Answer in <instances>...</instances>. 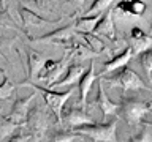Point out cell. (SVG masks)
<instances>
[{"mask_svg":"<svg viewBox=\"0 0 152 142\" xmlns=\"http://www.w3.org/2000/svg\"><path fill=\"white\" fill-rule=\"evenodd\" d=\"M0 101H2V99H0ZM0 111H2V104H0ZM0 115H3V114H2V112H0Z\"/></svg>","mask_w":152,"mask_h":142,"instance_id":"4316f807","label":"cell"},{"mask_svg":"<svg viewBox=\"0 0 152 142\" xmlns=\"http://www.w3.org/2000/svg\"><path fill=\"white\" fill-rule=\"evenodd\" d=\"M142 123H146V125H151V126H152V122H142ZM142 123H141V125H142Z\"/></svg>","mask_w":152,"mask_h":142,"instance_id":"484cf974","label":"cell"},{"mask_svg":"<svg viewBox=\"0 0 152 142\" xmlns=\"http://www.w3.org/2000/svg\"><path fill=\"white\" fill-rule=\"evenodd\" d=\"M2 73H3V79L0 82V99L7 101V99H11L16 95V84L8 78V74L3 70H2Z\"/></svg>","mask_w":152,"mask_h":142,"instance_id":"ac0fdd59","label":"cell"},{"mask_svg":"<svg viewBox=\"0 0 152 142\" xmlns=\"http://www.w3.org/2000/svg\"><path fill=\"white\" fill-rule=\"evenodd\" d=\"M151 112L149 103L141 101L136 98H124L119 103V111L117 115L124 118L125 123H128L130 126H136L146 118V115Z\"/></svg>","mask_w":152,"mask_h":142,"instance_id":"3957f363","label":"cell"},{"mask_svg":"<svg viewBox=\"0 0 152 142\" xmlns=\"http://www.w3.org/2000/svg\"><path fill=\"white\" fill-rule=\"evenodd\" d=\"M0 27H5V28H13V30H16L19 33H22V35H28L27 30L24 28L22 25H19V24L14 21V17L11 16V13L8 11L7 8H0Z\"/></svg>","mask_w":152,"mask_h":142,"instance_id":"e0dca14e","label":"cell"},{"mask_svg":"<svg viewBox=\"0 0 152 142\" xmlns=\"http://www.w3.org/2000/svg\"><path fill=\"white\" fill-rule=\"evenodd\" d=\"M83 71H84V66L81 65L79 62H78V63H76L75 60L70 62V63L65 66V71L49 85V87L56 88V87H64V85H70V87H73V85H76V82H78V79H79V76H81Z\"/></svg>","mask_w":152,"mask_h":142,"instance_id":"30bf717a","label":"cell"},{"mask_svg":"<svg viewBox=\"0 0 152 142\" xmlns=\"http://www.w3.org/2000/svg\"><path fill=\"white\" fill-rule=\"evenodd\" d=\"M149 106H151V107H152V101H151V103H149Z\"/></svg>","mask_w":152,"mask_h":142,"instance_id":"83f0119b","label":"cell"},{"mask_svg":"<svg viewBox=\"0 0 152 142\" xmlns=\"http://www.w3.org/2000/svg\"><path fill=\"white\" fill-rule=\"evenodd\" d=\"M100 78V76L95 73V70H94V60L90 59L89 62V68H84V71L81 73L79 76V79H78V82H76V85H78V95H79V99L81 101H86V96H87V93H89V90L92 88V85L94 82Z\"/></svg>","mask_w":152,"mask_h":142,"instance_id":"8fae6325","label":"cell"},{"mask_svg":"<svg viewBox=\"0 0 152 142\" xmlns=\"http://www.w3.org/2000/svg\"><path fill=\"white\" fill-rule=\"evenodd\" d=\"M147 5L142 0H122L117 3V7L114 8V11L117 13H125L130 16H142L146 13Z\"/></svg>","mask_w":152,"mask_h":142,"instance_id":"5bb4252c","label":"cell"},{"mask_svg":"<svg viewBox=\"0 0 152 142\" xmlns=\"http://www.w3.org/2000/svg\"><path fill=\"white\" fill-rule=\"evenodd\" d=\"M70 60H73V52L71 51H65V54L62 55V59H59V60L45 59L41 66H40V70L35 73V78L38 80H45L48 85H51L62 73H64L65 66L70 63Z\"/></svg>","mask_w":152,"mask_h":142,"instance_id":"8992f818","label":"cell"},{"mask_svg":"<svg viewBox=\"0 0 152 142\" xmlns=\"http://www.w3.org/2000/svg\"><path fill=\"white\" fill-rule=\"evenodd\" d=\"M92 32L95 35H103L106 36L108 40H111L114 43L119 41L117 38V33H116V25H114V14H113V9H104L102 13V16L97 19V22H95V25L92 28Z\"/></svg>","mask_w":152,"mask_h":142,"instance_id":"9c48e42d","label":"cell"},{"mask_svg":"<svg viewBox=\"0 0 152 142\" xmlns=\"http://www.w3.org/2000/svg\"><path fill=\"white\" fill-rule=\"evenodd\" d=\"M100 16H102V13H89V14H84L81 17H76L73 21L76 32H92L95 22H97V19Z\"/></svg>","mask_w":152,"mask_h":142,"instance_id":"2e32d148","label":"cell"},{"mask_svg":"<svg viewBox=\"0 0 152 142\" xmlns=\"http://www.w3.org/2000/svg\"><path fill=\"white\" fill-rule=\"evenodd\" d=\"M16 85H27V87H33V88L40 90L41 95H43V101H45V104L51 109L52 112L56 114L57 117H59V114H60L62 104L65 103V99L70 96V93H71V92H73V87H68L66 90H54L52 87L46 88V87H43V85L35 84L32 79H30V80L22 79L21 82H18ZM59 120H60V118H59Z\"/></svg>","mask_w":152,"mask_h":142,"instance_id":"277c9868","label":"cell"},{"mask_svg":"<svg viewBox=\"0 0 152 142\" xmlns=\"http://www.w3.org/2000/svg\"><path fill=\"white\" fill-rule=\"evenodd\" d=\"M5 7V0H0V8H3Z\"/></svg>","mask_w":152,"mask_h":142,"instance_id":"d4e9b609","label":"cell"},{"mask_svg":"<svg viewBox=\"0 0 152 142\" xmlns=\"http://www.w3.org/2000/svg\"><path fill=\"white\" fill-rule=\"evenodd\" d=\"M73 131L84 133L92 142H116L117 139V117L109 118L108 122H90L73 126Z\"/></svg>","mask_w":152,"mask_h":142,"instance_id":"7a4b0ae2","label":"cell"},{"mask_svg":"<svg viewBox=\"0 0 152 142\" xmlns=\"http://www.w3.org/2000/svg\"><path fill=\"white\" fill-rule=\"evenodd\" d=\"M14 96H16V98H14V101L11 104L10 112L2 115V120L5 123H8L11 128L26 123V117H27L28 107H30V103L33 101V98H35V92L32 90V92H28L27 95L16 93Z\"/></svg>","mask_w":152,"mask_h":142,"instance_id":"5b68a950","label":"cell"},{"mask_svg":"<svg viewBox=\"0 0 152 142\" xmlns=\"http://www.w3.org/2000/svg\"><path fill=\"white\" fill-rule=\"evenodd\" d=\"M14 40H16V35H2V33H0V55H2L3 60H7V62H10L8 49L14 43Z\"/></svg>","mask_w":152,"mask_h":142,"instance_id":"44dd1931","label":"cell"},{"mask_svg":"<svg viewBox=\"0 0 152 142\" xmlns=\"http://www.w3.org/2000/svg\"><path fill=\"white\" fill-rule=\"evenodd\" d=\"M66 3L73 5L76 8H83V5L86 3V0H66Z\"/></svg>","mask_w":152,"mask_h":142,"instance_id":"cb8c5ba5","label":"cell"},{"mask_svg":"<svg viewBox=\"0 0 152 142\" xmlns=\"http://www.w3.org/2000/svg\"><path fill=\"white\" fill-rule=\"evenodd\" d=\"M78 35H81V40L87 44L89 51L92 54H102V52L106 51V46L102 41V38L95 35L94 32H78Z\"/></svg>","mask_w":152,"mask_h":142,"instance_id":"9a60e30c","label":"cell"},{"mask_svg":"<svg viewBox=\"0 0 152 142\" xmlns=\"http://www.w3.org/2000/svg\"><path fill=\"white\" fill-rule=\"evenodd\" d=\"M100 79H102L103 82L109 84L111 87H119L124 93L125 92H136V90H140V88L149 90V87L146 85L144 80H142L132 68H127L125 65L111 71V73L102 74Z\"/></svg>","mask_w":152,"mask_h":142,"instance_id":"6da1fadb","label":"cell"},{"mask_svg":"<svg viewBox=\"0 0 152 142\" xmlns=\"http://www.w3.org/2000/svg\"><path fill=\"white\" fill-rule=\"evenodd\" d=\"M142 130L140 131V133H136L135 136H132L130 139V142H149L151 141V137H149V131H147V125L146 123H142Z\"/></svg>","mask_w":152,"mask_h":142,"instance_id":"603a6c76","label":"cell"},{"mask_svg":"<svg viewBox=\"0 0 152 142\" xmlns=\"http://www.w3.org/2000/svg\"><path fill=\"white\" fill-rule=\"evenodd\" d=\"M130 47L133 51V55H138L140 52L152 47V36L146 35L140 27H133L130 30Z\"/></svg>","mask_w":152,"mask_h":142,"instance_id":"4fadbf2b","label":"cell"},{"mask_svg":"<svg viewBox=\"0 0 152 142\" xmlns=\"http://www.w3.org/2000/svg\"><path fill=\"white\" fill-rule=\"evenodd\" d=\"M16 54L19 55V59H21L22 65H24V71H27V76L24 79H26V80L33 79V78H35V73L40 70L43 60H45V54H43V52H38L35 49H32V47H28V46H26V49H24L26 59H24L22 52L19 49H16Z\"/></svg>","mask_w":152,"mask_h":142,"instance_id":"52a82bcc","label":"cell"},{"mask_svg":"<svg viewBox=\"0 0 152 142\" xmlns=\"http://www.w3.org/2000/svg\"><path fill=\"white\" fill-rule=\"evenodd\" d=\"M132 57H133L132 47H130V46H125L121 52H119V54L113 55L109 60H104V62H103L102 71H100V74H98V76L106 74V73H111V71L117 70V68H121V66H124V65H127V63H128V60H130Z\"/></svg>","mask_w":152,"mask_h":142,"instance_id":"7c38bea8","label":"cell"},{"mask_svg":"<svg viewBox=\"0 0 152 142\" xmlns=\"http://www.w3.org/2000/svg\"><path fill=\"white\" fill-rule=\"evenodd\" d=\"M113 2L114 0H94V2L90 3V7H89L86 14H89V13H103L104 9L109 8V5H111Z\"/></svg>","mask_w":152,"mask_h":142,"instance_id":"7402d4cb","label":"cell"},{"mask_svg":"<svg viewBox=\"0 0 152 142\" xmlns=\"http://www.w3.org/2000/svg\"><path fill=\"white\" fill-rule=\"evenodd\" d=\"M138 62H140L141 68L144 70V73L151 78L152 76V47L140 52L138 54Z\"/></svg>","mask_w":152,"mask_h":142,"instance_id":"ffe728a7","label":"cell"},{"mask_svg":"<svg viewBox=\"0 0 152 142\" xmlns=\"http://www.w3.org/2000/svg\"><path fill=\"white\" fill-rule=\"evenodd\" d=\"M151 33H152V25H151Z\"/></svg>","mask_w":152,"mask_h":142,"instance_id":"f1b7e54d","label":"cell"},{"mask_svg":"<svg viewBox=\"0 0 152 142\" xmlns=\"http://www.w3.org/2000/svg\"><path fill=\"white\" fill-rule=\"evenodd\" d=\"M26 5L33 7V9H37L40 14L45 16L46 13H54L57 5L54 0H26Z\"/></svg>","mask_w":152,"mask_h":142,"instance_id":"d6986e66","label":"cell"},{"mask_svg":"<svg viewBox=\"0 0 152 142\" xmlns=\"http://www.w3.org/2000/svg\"><path fill=\"white\" fill-rule=\"evenodd\" d=\"M18 14H19V19H21V24L22 27L27 30L28 25H41V24H54V22H59L62 21V16L56 17V19H51V17H46L40 14L35 9H30L27 5H24L19 2L18 3Z\"/></svg>","mask_w":152,"mask_h":142,"instance_id":"ba28073f","label":"cell"}]
</instances>
